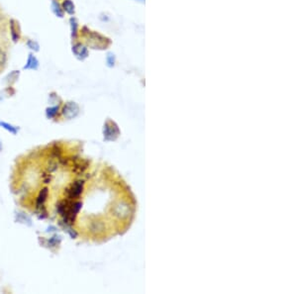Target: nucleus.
<instances>
[{"mask_svg":"<svg viewBox=\"0 0 297 294\" xmlns=\"http://www.w3.org/2000/svg\"><path fill=\"white\" fill-rule=\"evenodd\" d=\"M1 22H2V16L0 15V25H1Z\"/></svg>","mask_w":297,"mask_h":294,"instance_id":"obj_8","label":"nucleus"},{"mask_svg":"<svg viewBox=\"0 0 297 294\" xmlns=\"http://www.w3.org/2000/svg\"><path fill=\"white\" fill-rule=\"evenodd\" d=\"M39 66V61L37 60V57L33 56V55H29L28 57V61H27V64L24 66L25 69H37Z\"/></svg>","mask_w":297,"mask_h":294,"instance_id":"obj_1","label":"nucleus"},{"mask_svg":"<svg viewBox=\"0 0 297 294\" xmlns=\"http://www.w3.org/2000/svg\"><path fill=\"white\" fill-rule=\"evenodd\" d=\"M70 23H72V36L75 35V33H76V23H75V21L74 19H70Z\"/></svg>","mask_w":297,"mask_h":294,"instance_id":"obj_7","label":"nucleus"},{"mask_svg":"<svg viewBox=\"0 0 297 294\" xmlns=\"http://www.w3.org/2000/svg\"><path fill=\"white\" fill-rule=\"evenodd\" d=\"M6 60H7V55H6L5 51L0 48V68L5 65Z\"/></svg>","mask_w":297,"mask_h":294,"instance_id":"obj_5","label":"nucleus"},{"mask_svg":"<svg viewBox=\"0 0 297 294\" xmlns=\"http://www.w3.org/2000/svg\"><path fill=\"white\" fill-rule=\"evenodd\" d=\"M52 9H53V11H54V13L57 15V16H59V17H63V11H61V9L59 5V3L56 2V1H53L52 3Z\"/></svg>","mask_w":297,"mask_h":294,"instance_id":"obj_4","label":"nucleus"},{"mask_svg":"<svg viewBox=\"0 0 297 294\" xmlns=\"http://www.w3.org/2000/svg\"><path fill=\"white\" fill-rule=\"evenodd\" d=\"M72 51L74 52V53L76 56H86V50L85 48H83L80 45H76V46H74Z\"/></svg>","mask_w":297,"mask_h":294,"instance_id":"obj_3","label":"nucleus"},{"mask_svg":"<svg viewBox=\"0 0 297 294\" xmlns=\"http://www.w3.org/2000/svg\"><path fill=\"white\" fill-rule=\"evenodd\" d=\"M28 47L31 49V50H34V51H39V45L37 42H34V41H28L27 43Z\"/></svg>","mask_w":297,"mask_h":294,"instance_id":"obj_6","label":"nucleus"},{"mask_svg":"<svg viewBox=\"0 0 297 294\" xmlns=\"http://www.w3.org/2000/svg\"><path fill=\"white\" fill-rule=\"evenodd\" d=\"M63 7L65 12H68V14H72L74 12V5L70 0H64L63 2Z\"/></svg>","mask_w":297,"mask_h":294,"instance_id":"obj_2","label":"nucleus"}]
</instances>
